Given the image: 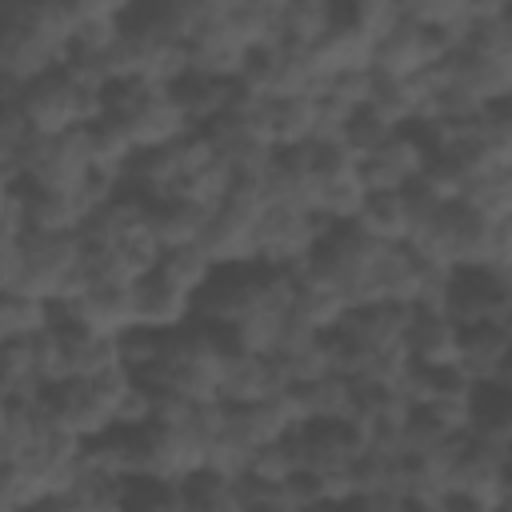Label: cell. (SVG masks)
<instances>
[{"label":"cell","instance_id":"1","mask_svg":"<svg viewBox=\"0 0 512 512\" xmlns=\"http://www.w3.org/2000/svg\"><path fill=\"white\" fill-rule=\"evenodd\" d=\"M76 36L72 0L52 4H0V80L24 88L68 64Z\"/></svg>","mask_w":512,"mask_h":512},{"label":"cell","instance_id":"2","mask_svg":"<svg viewBox=\"0 0 512 512\" xmlns=\"http://www.w3.org/2000/svg\"><path fill=\"white\" fill-rule=\"evenodd\" d=\"M88 176H92L88 128H68L56 136H32L28 132L20 160H16V188L76 196Z\"/></svg>","mask_w":512,"mask_h":512},{"label":"cell","instance_id":"3","mask_svg":"<svg viewBox=\"0 0 512 512\" xmlns=\"http://www.w3.org/2000/svg\"><path fill=\"white\" fill-rule=\"evenodd\" d=\"M16 108L32 136H56V132L88 128L92 120H100V92L76 84L64 68H56L24 84L16 96Z\"/></svg>","mask_w":512,"mask_h":512},{"label":"cell","instance_id":"4","mask_svg":"<svg viewBox=\"0 0 512 512\" xmlns=\"http://www.w3.org/2000/svg\"><path fill=\"white\" fill-rule=\"evenodd\" d=\"M440 312L456 328L484 324V320L508 324V316H512V272H496V268H452Z\"/></svg>","mask_w":512,"mask_h":512},{"label":"cell","instance_id":"5","mask_svg":"<svg viewBox=\"0 0 512 512\" xmlns=\"http://www.w3.org/2000/svg\"><path fill=\"white\" fill-rule=\"evenodd\" d=\"M40 408L56 428L72 432L76 440H92L112 428V404L96 392L92 380L64 376V380L40 388Z\"/></svg>","mask_w":512,"mask_h":512},{"label":"cell","instance_id":"6","mask_svg":"<svg viewBox=\"0 0 512 512\" xmlns=\"http://www.w3.org/2000/svg\"><path fill=\"white\" fill-rule=\"evenodd\" d=\"M296 448H300V468L320 476H344L368 444L356 420H308L296 424Z\"/></svg>","mask_w":512,"mask_h":512},{"label":"cell","instance_id":"7","mask_svg":"<svg viewBox=\"0 0 512 512\" xmlns=\"http://www.w3.org/2000/svg\"><path fill=\"white\" fill-rule=\"evenodd\" d=\"M256 260L276 268H300L316 244V216L268 204V212L256 220Z\"/></svg>","mask_w":512,"mask_h":512},{"label":"cell","instance_id":"8","mask_svg":"<svg viewBox=\"0 0 512 512\" xmlns=\"http://www.w3.org/2000/svg\"><path fill=\"white\" fill-rule=\"evenodd\" d=\"M508 352H512V332H508V324H496V320L468 324L456 336V368L472 384L508 380Z\"/></svg>","mask_w":512,"mask_h":512},{"label":"cell","instance_id":"9","mask_svg":"<svg viewBox=\"0 0 512 512\" xmlns=\"http://www.w3.org/2000/svg\"><path fill=\"white\" fill-rule=\"evenodd\" d=\"M436 60H440V48H436L432 32L400 20L384 40H376L372 72L380 80H408V76H420L424 68H432Z\"/></svg>","mask_w":512,"mask_h":512},{"label":"cell","instance_id":"10","mask_svg":"<svg viewBox=\"0 0 512 512\" xmlns=\"http://www.w3.org/2000/svg\"><path fill=\"white\" fill-rule=\"evenodd\" d=\"M424 160L428 156L416 144V136L400 128L384 148H376L372 156L360 160V184H364V192H404L420 176Z\"/></svg>","mask_w":512,"mask_h":512},{"label":"cell","instance_id":"11","mask_svg":"<svg viewBox=\"0 0 512 512\" xmlns=\"http://www.w3.org/2000/svg\"><path fill=\"white\" fill-rule=\"evenodd\" d=\"M284 376L276 368L272 356H256V352H236L224 364V380H220V404H264L276 400L284 392Z\"/></svg>","mask_w":512,"mask_h":512},{"label":"cell","instance_id":"12","mask_svg":"<svg viewBox=\"0 0 512 512\" xmlns=\"http://www.w3.org/2000/svg\"><path fill=\"white\" fill-rule=\"evenodd\" d=\"M284 404L292 424H308V420H348L352 416V380L344 376H320L308 384H292L284 388Z\"/></svg>","mask_w":512,"mask_h":512},{"label":"cell","instance_id":"13","mask_svg":"<svg viewBox=\"0 0 512 512\" xmlns=\"http://www.w3.org/2000/svg\"><path fill=\"white\" fill-rule=\"evenodd\" d=\"M132 308H136V324L140 328H152V332H172L180 324L192 320V296L172 288L164 276L148 272L136 280L132 288Z\"/></svg>","mask_w":512,"mask_h":512},{"label":"cell","instance_id":"14","mask_svg":"<svg viewBox=\"0 0 512 512\" xmlns=\"http://www.w3.org/2000/svg\"><path fill=\"white\" fill-rule=\"evenodd\" d=\"M456 336L460 328L432 308H412L408 332H404V352L412 364H456Z\"/></svg>","mask_w":512,"mask_h":512},{"label":"cell","instance_id":"15","mask_svg":"<svg viewBox=\"0 0 512 512\" xmlns=\"http://www.w3.org/2000/svg\"><path fill=\"white\" fill-rule=\"evenodd\" d=\"M56 340H60V356H64V376L76 380H96L108 368H120V352L112 336H96L72 324H52Z\"/></svg>","mask_w":512,"mask_h":512},{"label":"cell","instance_id":"16","mask_svg":"<svg viewBox=\"0 0 512 512\" xmlns=\"http://www.w3.org/2000/svg\"><path fill=\"white\" fill-rule=\"evenodd\" d=\"M336 8V4H332ZM372 52L376 40H368L360 28H352L348 20H332V28L320 36V44L308 52L320 76H336V72H356V68H372Z\"/></svg>","mask_w":512,"mask_h":512},{"label":"cell","instance_id":"17","mask_svg":"<svg viewBox=\"0 0 512 512\" xmlns=\"http://www.w3.org/2000/svg\"><path fill=\"white\" fill-rule=\"evenodd\" d=\"M16 208H20V220L28 232H80L88 212L76 196H64V192H24L16 188Z\"/></svg>","mask_w":512,"mask_h":512},{"label":"cell","instance_id":"18","mask_svg":"<svg viewBox=\"0 0 512 512\" xmlns=\"http://www.w3.org/2000/svg\"><path fill=\"white\" fill-rule=\"evenodd\" d=\"M228 88H232V80H216V76H200V72H184L180 80L168 84V96H172V104L180 108V116L188 120V128H208L216 116H224Z\"/></svg>","mask_w":512,"mask_h":512},{"label":"cell","instance_id":"19","mask_svg":"<svg viewBox=\"0 0 512 512\" xmlns=\"http://www.w3.org/2000/svg\"><path fill=\"white\" fill-rule=\"evenodd\" d=\"M208 220H212V212L196 208L188 200H156L152 204V240H156L160 252L200 244L204 232H208Z\"/></svg>","mask_w":512,"mask_h":512},{"label":"cell","instance_id":"20","mask_svg":"<svg viewBox=\"0 0 512 512\" xmlns=\"http://www.w3.org/2000/svg\"><path fill=\"white\" fill-rule=\"evenodd\" d=\"M332 20L336 8L328 0H280V44L292 52H312Z\"/></svg>","mask_w":512,"mask_h":512},{"label":"cell","instance_id":"21","mask_svg":"<svg viewBox=\"0 0 512 512\" xmlns=\"http://www.w3.org/2000/svg\"><path fill=\"white\" fill-rule=\"evenodd\" d=\"M352 228H360L364 236H372L380 244H404V236H408L404 196L400 192H364V204L352 216Z\"/></svg>","mask_w":512,"mask_h":512},{"label":"cell","instance_id":"22","mask_svg":"<svg viewBox=\"0 0 512 512\" xmlns=\"http://www.w3.org/2000/svg\"><path fill=\"white\" fill-rule=\"evenodd\" d=\"M312 132H316V100H304V96L268 100V140H272V148L308 144Z\"/></svg>","mask_w":512,"mask_h":512},{"label":"cell","instance_id":"23","mask_svg":"<svg viewBox=\"0 0 512 512\" xmlns=\"http://www.w3.org/2000/svg\"><path fill=\"white\" fill-rule=\"evenodd\" d=\"M44 328H52V304L24 292H0V348L12 340H28Z\"/></svg>","mask_w":512,"mask_h":512},{"label":"cell","instance_id":"24","mask_svg":"<svg viewBox=\"0 0 512 512\" xmlns=\"http://www.w3.org/2000/svg\"><path fill=\"white\" fill-rule=\"evenodd\" d=\"M456 204L472 208L476 216H484L492 224L496 220H512V168L508 172H480V176H472Z\"/></svg>","mask_w":512,"mask_h":512},{"label":"cell","instance_id":"25","mask_svg":"<svg viewBox=\"0 0 512 512\" xmlns=\"http://www.w3.org/2000/svg\"><path fill=\"white\" fill-rule=\"evenodd\" d=\"M152 272L164 276L172 288L196 296V292L208 284V276H212V260L204 256L200 244H188V248H164V252L156 256V268H152Z\"/></svg>","mask_w":512,"mask_h":512},{"label":"cell","instance_id":"26","mask_svg":"<svg viewBox=\"0 0 512 512\" xmlns=\"http://www.w3.org/2000/svg\"><path fill=\"white\" fill-rule=\"evenodd\" d=\"M180 492H184L188 512H244V504L236 496V484L220 472H208V468L180 480Z\"/></svg>","mask_w":512,"mask_h":512},{"label":"cell","instance_id":"27","mask_svg":"<svg viewBox=\"0 0 512 512\" xmlns=\"http://www.w3.org/2000/svg\"><path fill=\"white\" fill-rule=\"evenodd\" d=\"M88 152H92V172H108V176L120 180V172H124L128 156L136 152V144L128 140V132L120 124L100 116V120L88 124Z\"/></svg>","mask_w":512,"mask_h":512},{"label":"cell","instance_id":"28","mask_svg":"<svg viewBox=\"0 0 512 512\" xmlns=\"http://www.w3.org/2000/svg\"><path fill=\"white\" fill-rule=\"evenodd\" d=\"M396 132H400L396 124H388V120H384L376 108H368V104H364V108H356V112L344 120L340 144H344V148H348L356 160H364V156H372L376 148H384V144H388Z\"/></svg>","mask_w":512,"mask_h":512},{"label":"cell","instance_id":"29","mask_svg":"<svg viewBox=\"0 0 512 512\" xmlns=\"http://www.w3.org/2000/svg\"><path fill=\"white\" fill-rule=\"evenodd\" d=\"M336 16L348 20L352 28H360L368 40H384L404 16H400V4L392 0H356V4H336Z\"/></svg>","mask_w":512,"mask_h":512},{"label":"cell","instance_id":"30","mask_svg":"<svg viewBox=\"0 0 512 512\" xmlns=\"http://www.w3.org/2000/svg\"><path fill=\"white\" fill-rule=\"evenodd\" d=\"M24 220L20 208L12 204V212L0 216V292H16L20 284V268H24Z\"/></svg>","mask_w":512,"mask_h":512},{"label":"cell","instance_id":"31","mask_svg":"<svg viewBox=\"0 0 512 512\" xmlns=\"http://www.w3.org/2000/svg\"><path fill=\"white\" fill-rule=\"evenodd\" d=\"M372 92H376V72H372V68H356V72H336V76H328L320 100H328V104H336V108H344V112H356V108H364V104L372 100Z\"/></svg>","mask_w":512,"mask_h":512},{"label":"cell","instance_id":"32","mask_svg":"<svg viewBox=\"0 0 512 512\" xmlns=\"http://www.w3.org/2000/svg\"><path fill=\"white\" fill-rule=\"evenodd\" d=\"M156 348H160V332H152V328H140V324L116 336L120 368H124L128 376H140V372H148V368H152V360H156Z\"/></svg>","mask_w":512,"mask_h":512},{"label":"cell","instance_id":"33","mask_svg":"<svg viewBox=\"0 0 512 512\" xmlns=\"http://www.w3.org/2000/svg\"><path fill=\"white\" fill-rule=\"evenodd\" d=\"M440 512H504V508H484L476 500H464V496H444Z\"/></svg>","mask_w":512,"mask_h":512},{"label":"cell","instance_id":"34","mask_svg":"<svg viewBox=\"0 0 512 512\" xmlns=\"http://www.w3.org/2000/svg\"><path fill=\"white\" fill-rule=\"evenodd\" d=\"M12 204H16V180L0 176V216H4V212H12Z\"/></svg>","mask_w":512,"mask_h":512},{"label":"cell","instance_id":"35","mask_svg":"<svg viewBox=\"0 0 512 512\" xmlns=\"http://www.w3.org/2000/svg\"><path fill=\"white\" fill-rule=\"evenodd\" d=\"M244 512H300V508H292L288 500H272V504H256V508H244Z\"/></svg>","mask_w":512,"mask_h":512},{"label":"cell","instance_id":"36","mask_svg":"<svg viewBox=\"0 0 512 512\" xmlns=\"http://www.w3.org/2000/svg\"><path fill=\"white\" fill-rule=\"evenodd\" d=\"M304 512H340V504H316V508H304Z\"/></svg>","mask_w":512,"mask_h":512},{"label":"cell","instance_id":"37","mask_svg":"<svg viewBox=\"0 0 512 512\" xmlns=\"http://www.w3.org/2000/svg\"><path fill=\"white\" fill-rule=\"evenodd\" d=\"M0 464H4V452H0Z\"/></svg>","mask_w":512,"mask_h":512}]
</instances>
